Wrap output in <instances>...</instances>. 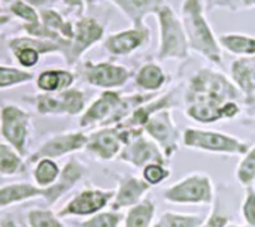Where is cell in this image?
Listing matches in <instances>:
<instances>
[{
	"label": "cell",
	"mask_w": 255,
	"mask_h": 227,
	"mask_svg": "<svg viewBox=\"0 0 255 227\" xmlns=\"http://www.w3.org/2000/svg\"><path fill=\"white\" fill-rule=\"evenodd\" d=\"M241 90L226 75L203 67L197 70L187 87L185 112L196 123L208 124L236 118L241 112Z\"/></svg>",
	"instance_id": "obj_1"
},
{
	"label": "cell",
	"mask_w": 255,
	"mask_h": 227,
	"mask_svg": "<svg viewBox=\"0 0 255 227\" xmlns=\"http://www.w3.org/2000/svg\"><path fill=\"white\" fill-rule=\"evenodd\" d=\"M203 0H184L181 13L182 24L188 39L190 49L199 52L202 57L214 64H221V48L220 43L205 16Z\"/></svg>",
	"instance_id": "obj_2"
},
{
	"label": "cell",
	"mask_w": 255,
	"mask_h": 227,
	"mask_svg": "<svg viewBox=\"0 0 255 227\" xmlns=\"http://www.w3.org/2000/svg\"><path fill=\"white\" fill-rule=\"evenodd\" d=\"M160 28V46L157 51L158 60H184L188 57V39L184 30L182 19L164 1L154 13Z\"/></svg>",
	"instance_id": "obj_3"
},
{
	"label": "cell",
	"mask_w": 255,
	"mask_h": 227,
	"mask_svg": "<svg viewBox=\"0 0 255 227\" xmlns=\"http://www.w3.org/2000/svg\"><path fill=\"white\" fill-rule=\"evenodd\" d=\"M163 199L173 205L211 207L215 202V186L205 172H191L163 190Z\"/></svg>",
	"instance_id": "obj_4"
},
{
	"label": "cell",
	"mask_w": 255,
	"mask_h": 227,
	"mask_svg": "<svg viewBox=\"0 0 255 227\" xmlns=\"http://www.w3.org/2000/svg\"><path fill=\"white\" fill-rule=\"evenodd\" d=\"M184 147L212 153V154H224V156H244L250 150V144L239 139L238 136L217 132V130H205L197 127H188L182 133Z\"/></svg>",
	"instance_id": "obj_5"
},
{
	"label": "cell",
	"mask_w": 255,
	"mask_h": 227,
	"mask_svg": "<svg viewBox=\"0 0 255 227\" xmlns=\"http://www.w3.org/2000/svg\"><path fill=\"white\" fill-rule=\"evenodd\" d=\"M24 99L33 105L37 114L51 117L81 115L88 102L87 93L75 87L58 93H37L33 96H25Z\"/></svg>",
	"instance_id": "obj_6"
},
{
	"label": "cell",
	"mask_w": 255,
	"mask_h": 227,
	"mask_svg": "<svg viewBox=\"0 0 255 227\" xmlns=\"http://www.w3.org/2000/svg\"><path fill=\"white\" fill-rule=\"evenodd\" d=\"M33 115L16 103L0 105V136L22 157L28 154Z\"/></svg>",
	"instance_id": "obj_7"
},
{
	"label": "cell",
	"mask_w": 255,
	"mask_h": 227,
	"mask_svg": "<svg viewBox=\"0 0 255 227\" xmlns=\"http://www.w3.org/2000/svg\"><path fill=\"white\" fill-rule=\"evenodd\" d=\"M105 39V25L93 16H79L73 21V36L63 54L66 64H76L81 57L97 42Z\"/></svg>",
	"instance_id": "obj_8"
},
{
	"label": "cell",
	"mask_w": 255,
	"mask_h": 227,
	"mask_svg": "<svg viewBox=\"0 0 255 227\" xmlns=\"http://www.w3.org/2000/svg\"><path fill=\"white\" fill-rule=\"evenodd\" d=\"M78 75L84 82L94 88L115 90L124 87L131 78V70L123 64L111 61H84L78 67Z\"/></svg>",
	"instance_id": "obj_9"
},
{
	"label": "cell",
	"mask_w": 255,
	"mask_h": 227,
	"mask_svg": "<svg viewBox=\"0 0 255 227\" xmlns=\"http://www.w3.org/2000/svg\"><path fill=\"white\" fill-rule=\"evenodd\" d=\"M114 195H115L114 189L87 187L79 193H76L72 199H69L58 211V216L61 219H70V217L88 219L111 207Z\"/></svg>",
	"instance_id": "obj_10"
},
{
	"label": "cell",
	"mask_w": 255,
	"mask_h": 227,
	"mask_svg": "<svg viewBox=\"0 0 255 227\" xmlns=\"http://www.w3.org/2000/svg\"><path fill=\"white\" fill-rule=\"evenodd\" d=\"M145 132L148 136L160 147L167 162L178 153L182 141V133L176 127L170 109L157 111L145 124Z\"/></svg>",
	"instance_id": "obj_11"
},
{
	"label": "cell",
	"mask_w": 255,
	"mask_h": 227,
	"mask_svg": "<svg viewBox=\"0 0 255 227\" xmlns=\"http://www.w3.org/2000/svg\"><path fill=\"white\" fill-rule=\"evenodd\" d=\"M7 48L12 52L15 61L22 69H31L36 67L40 61V55H54L60 54L63 55V46L57 42L40 39V37H31V36H16L7 40Z\"/></svg>",
	"instance_id": "obj_12"
},
{
	"label": "cell",
	"mask_w": 255,
	"mask_h": 227,
	"mask_svg": "<svg viewBox=\"0 0 255 227\" xmlns=\"http://www.w3.org/2000/svg\"><path fill=\"white\" fill-rule=\"evenodd\" d=\"M88 141V135H85L82 130H75V132H63V133H55L51 135L48 139H45L36 151H33L27 162L34 163L39 159H61L66 156H72L75 153H79L85 150Z\"/></svg>",
	"instance_id": "obj_13"
},
{
	"label": "cell",
	"mask_w": 255,
	"mask_h": 227,
	"mask_svg": "<svg viewBox=\"0 0 255 227\" xmlns=\"http://www.w3.org/2000/svg\"><path fill=\"white\" fill-rule=\"evenodd\" d=\"M123 99V93L117 90H103L90 105H87L85 111L79 117L81 129H93V127H106L117 112Z\"/></svg>",
	"instance_id": "obj_14"
},
{
	"label": "cell",
	"mask_w": 255,
	"mask_h": 227,
	"mask_svg": "<svg viewBox=\"0 0 255 227\" xmlns=\"http://www.w3.org/2000/svg\"><path fill=\"white\" fill-rule=\"evenodd\" d=\"M124 142L118 126L99 127L88 135L85 151L99 162H111L118 159Z\"/></svg>",
	"instance_id": "obj_15"
},
{
	"label": "cell",
	"mask_w": 255,
	"mask_h": 227,
	"mask_svg": "<svg viewBox=\"0 0 255 227\" xmlns=\"http://www.w3.org/2000/svg\"><path fill=\"white\" fill-rule=\"evenodd\" d=\"M118 160L136 169H143L149 163L169 165L160 147L151 138H145L143 135L126 144L118 156Z\"/></svg>",
	"instance_id": "obj_16"
},
{
	"label": "cell",
	"mask_w": 255,
	"mask_h": 227,
	"mask_svg": "<svg viewBox=\"0 0 255 227\" xmlns=\"http://www.w3.org/2000/svg\"><path fill=\"white\" fill-rule=\"evenodd\" d=\"M151 39V28L145 27H131L128 30L117 31L103 39V48L112 55H128L136 49L142 48Z\"/></svg>",
	"instance_id": "obj_17"
},
{
	"label": "cell",
	"mask_w": 255,
	"mask_h": 227,
	"mask_svg": "<svg viewBox=\"0 0 255 227\" xmlns=\"http://www.w3.org/2000/svg\"><path fill=\"white\" fill-rule=\"evenodd\" d=\"M87 174H88V168L82 162H79L76 157H70L61 168V174H60V178L57 180V183L46 189V196H45L43 202L48 207L55 205L79 181H82Z\"/></svg>",
	"instance_id": "obj_18"
},
{
	"label": "cell",
	"mask_w": 255,
	"mask_h": 227,
	"mask_svg": "<svg viewBox=\"0 0 255 227\" xmlns=\"http://www.w3.org/2000/svg\"><path fill=\"white\" fill-rule=\"evenodd\" d=\"M151 190V186L134 175H126L117 178V189L111 204V210L123 211L137 205L145 199V195Z\"/></svg>",
	"instance_id": "obj_19"
},
{
	"label": "cell",
	"mask_w": 255,
	"mask_h": 227,
	"mask_svg": "<svg viewBox=\"0 0 255 227\" xmlns=\"http://www.w3.org/2000/svg\"><path fill=\"white\" fill-rule=\"evenodd\" d=\"M46 189L37 187L34 183L16 181L0 187V210H6L19 204L42 199L45 201Z\"/></svg>",
	"instance_id": "obj_20"
},
{
	"label": "cell",
	"mask_w": 255,
	"mask_h": 227,
	"mask_svg": "<svg viewBox=\"0 0 255 227\" xmlns=\"http://www.w3.org/2000/svg\"><path fill=\"white\" fill-rule=\"evenodd\" d=\"M232 78L247 105L255 109V55L235 60L232 64Z\"/></svg>",
	"instance_id": "obj_21"
},
{
	"label": "cell",
	"mask_w": 255,
	"mask_h": 227,
	"mask_svg": "<svg viewBox=\"0 0 255 227\" xmlns=\"http://www.w3.org/2000/svg\"><path fill=\"white\" fill-rule=\"evenodd\" d=\"M133 27H145V18L155 13L164 0H111Z\"/></svg>",
	"instance_id": "obj_22"
},
{
	"label": "cell",
	"mask_w": 255,
	"mask_h": 227,
	"mask_svg": "<svg viewBox=\"0 0 255 227\" xmlns=\"http://www.w3.org/2000/svg\"><path fill=\"white\" fill-rule=\"evenodd\" d=\"M76 82V73L69 69H46L34 78L39 93H58L72 88Z\"/></svg>",
	"instance_id": "obj_23"
},
{
	"label": "cell",
	"mask_w": 255,
	"mask_h": 227,
	"mask_svg": "<svg viewBox=\"0 0 255 227\" xmlns=\"http://www.w3.org/2000/svg\"><path fill=\"white\" fill-rule=\"evenodd\" d=\"M166 81H167V76L164 70L155 63L143 64L134 76L136 87L143 93H157L160 88L164 87Z\"/></svg>",
	"instance_id": "obj_24"
},
{
	"label": "cell",
	"mask_w": 255,
	"mask_h": 227,
	"mask_svg": "<svg viewBox=\"0 0 255 227\" xmlns=\"http://www.w3.org/2000/svg\"><path fill=\"white\" fill-rule=\"evenodd\" d=\"M155 202L145 198L137 205L127 210L124 216V227H152L155 222Z\"/></svg>",
	"instance_id": "obj_25"
},
{
	"label": "cell",
	"mask_w": 255,
	"mask_h": 227,
	"mask_svg": "<svg viewBox=\"0 0 255 227\" xmlns=\"http://www.w3.org/2000/svg\"><path fill=\"white\" fill-rule=\"evenodd\" d=\"M60 174H61V168L54 159H39L37 162L33 163L31 178L37 187L48 189L54 186L60 178Z\"/></svg>",
	"instance_id": "obj_26"
},
{
	"label": "cell",
	"mask_w": 255,
	"mask_h": 227,
	"mask_svg": "<svg viewBox=\"0 0 255 227\" xmlns=\"http://www.w3.org/2000/svg\"><path fill=\"white\" fill-rule=\"evenodd\" d=\"M25 171L24 157L7 142L0 141V177H15Z\"/></svg>",
	"instance_id": "obj_27"
},
{
	"label": "cell",
	"mask_w": 255,
	"mask_h": 227,
	"mask_svg": "<svg viewBox=\"0 0 255 227\" xmlns=\"http://www.w3.org/2000/svg\"><path fill=\"white\" fill-rule=\"evenodd\" d=\"M39 16H40V21L43 25H46L52 31L58 33L61 37L70 40V37L73 36V22L69 19H64L61 16V13H58V10L45 6V7L39 9Z\"/></svg>",
	"instance_id": "obj_28"
},
{
	"label": "cell",
	"mask_w": 255,
	"mask_h": 227,
	"mask_svg": "<svg viewBox=\"0 0 255 227\" xmlns=\"http://www.w3.org/2000/svg\"><path fill=\"white\" fill-rule=\"evenodd\" d=\"M227 51L238 55H255V37L241 33H226L218 40Z\"/></svg>",
	"instance_id": "obj_29"
},
{
	"label": "cell",
	"mask_w": 255,
	"mask_h": 227,
	"mask_svg": "<svg viewBox=\"0 0 255 227\" xmlns=\"http://www.w3.org/2000/svg\"><path fill=\"white\" fill-rule=\"evenodd\" d=\"M205 222V217L199 214H185V213H175L167 211L163 213L152 227H200Z\"/></svg>",
	"instance_id": "obj_30"
},
{
	"label": "cell",
	"mask_w": 255,
	"mask_h": 227,
	"mask_svg": "<svg viewBox=\"0 0 255 227\" xmlns=\"http://www.w3.org/2000/svg\"><path fill=\"white\" fill-rule=\"evenodd\" d=\"M34 75L22 67H13L7 64H0V90L15 88L34 81Z\"/></svg>",
	"instance_id": "obj_31"
},
{
	"label": "cell",
	"mask_w": 255,
	"mask_h": 227,
	"mask_svg": "<svg viewBox=\"0 0 255 227\" xmlns=\"http://www.w3.org/2000/svg\"><path fill=\"white\" fill-rule=\"evenodd\" d=\"M25 225L28 227H69L58 213L43 208H31L25 214Z\"/></svg>",
	"instance_id": "obj_32"
},
{
	"label": "cell",
	"mask_w": 255,
	"mask_h": 227,
	"mask_svg": "<svg viewBox=\"0 0 255 227\" xmlns=\"http://www.w3.org/2000/svg\"><path fill=\"white\" fill-rule=\"evenodd\" d=\"M235 177L238 183L245 189L255 186V145L250 147V150L242 156Z\"/></svg>",
	"instance_id": "obj_33"
},
{
	"label": "cell",
	"mask_w": 255,
	"mask_h": 227,
	"mask_svg": "<svg viewBox=\"0 0 255 227\" xmlns=\"http://www.w3.org/2000/svg\"><path fill=\"white\" fill-rule=\"evenodd\" d=\"M124 222V214L121 211H100L84 222L78 223L76 227H120Z\"/></svg>",
	"instance_id": "obj_34"
},
{
	"label": "cell",
	"mask_w": 255,
	"mask_h": 227,
	"mask_svg": "<svg viewBox=\"0 0 255 227\" xmlns=\"http://www.w3.org/2000/svg\"><path fill=\"white\" fill-rule=\"evenodd\" d=\"M170 174H172V171H170L169 165H164V163H149L142 169V178L151 187L166 183L169 180Z\"/></svg>",
	"instance_id": "obj_35"
},
{
	"label": "cell",
	"mask_w": 255,
	"mask_h": 227,
	"mask_svg": "<svg viewBox=\"0 0 255 227\" xmlns=\"http://www.w3.org/2000/svg\"><path fill=\"white\" fill-rule=\"evenodd\" d=\"M9 12L12 16L22 19V24H36L40 21L39 9H36L34 6H31L25 1H15L12 4H9Z\"/></svg>",
	"instance_id": "obj_36"
},
{
	"label": "cell",
	"mask_w": 255,
	"mask_h": 227,
	"mask_svg": "<svg viewBox=\"0 0 255 227\" xmlns=\"http://www.w3.org/2000/svg\"><path fill=\"white\" fill-rule=\"evenodd\" d=\"M241 214L247 226L255 227V187L245 189V198L241 207Z\"/></svg>",
	"instance_id": "obj_37"
},
{
	"label": "cell",
	"mask_w": 255,
	"mask_h": 227,
	"mask_svg": "<svg viewBox=\"0 0 255 227\" xmlns=\"http://www.w3.org/2000/svg\"><path fill=\"white\" fill-rule=\"evenodd\" d=\"M229 9L232 12L255 7V0H208V9Z\"/></svg>",
	"instance_id": "obj_38"
},
{
	"label": "cell",
	"mask_w": 255,
	"mask_h": 227,
	"mask_svg": "<svg viewBox=\"0 0 255 227\" xmlns=\"http://www.w3.org/2000/svg\"><path fill=\"white\" fill-rule=\"evenodd\" d=\"M61 4L69 10L72 12L73 15H78V16H82V13L96 1V0H60Z\"/></svg>",
	"instance_id": "obj_39"
},
{
	"label": "cell",
	"mask_w": 255,
	"mask_h": 227,
	"mask_svg": "<svg viewBox=\"0 0 255 227\" xmlns=\"http://www.w3.org/2000/svg\"><path fill=\"white\" fill-rule=\"evenodd\" d=\"M229 225H230V220L227 216H224L221 211L212 210L209 217L205 219L203 225L200 227H227Z\"/></svg>",
	"instance_id": "obj_40"
},
{
	"label": "cell",
	"mask_w": 255,
	"mask_h": 227,
	"mask_svg": "<svg viewBox=\"0 0 255 227\" xmlns=\"http://www.w3.org/2000/svg\"><path fill=\"white\" fill-rule=\"evenodd\" d=\"M0 227H28L24 226L13 214H3L0 216Z\"/></svg>",
	"instance_id": "obj_41"
},
{
	"label": "cell",
	"mask_w": 255,
	"mask_h": 227,
	"mask_svg": "<svg viewBox=\"0 0 255 227\" xmlns=\"http://www.w3.org/2000/svg\"><path fill=\"white\" fill-rule=\"evenodd\" d=\"M3 4H12V3H15V1H25V3H28V4H31V6H34L36 9H40V7H45L48 3H49V0H0Z\"/></svg>",
	"instance_id": "obj_42"
},
{
	"label": "cell",
	"mask_w": 255,
	"mask_h": 227,
	"mask_svg": "<svg viewBox=\"0 0 255 227\" xmlns=\"http://www.w3.org/2000/svg\"><path fill=\"white\" fill-rule=\"evenodd\" d=\"M9 21H10V16H7V15H1V13H0V27H1V25H4V24H6V22H9Z\"/></svg>",
	"instance_id": "obj_43"
},
{
	"label": "cell",
	"mask_w": 255,
	"mask_h": 227,
	"mask_svg": "<svg viewBox=\"0 0 255 227\" xmlns=\"http://www.w3.org/2000/svg\"><path fill=\"white\" fill-rule=\"evenodd\" d=\"M227 227H250V226H247V225H245V226H238V225H229Z\"/></svg>",
	"instance_id": "obj_44"
},
{
	"label": "cell",
	"mask_w": 255,
	"mask_h": 227,
	"mask_svg": "<svg viewBox=\"0 0 255 227\" xmlns=\"http://www.w3.org/2000/svg\"><path fill=\"white\" fill-rule=\"evenodd\" d=\"M254 124H255V120H254Z\"/></svg>",
	"instance_id": "obj_45"
}]
</instances>
